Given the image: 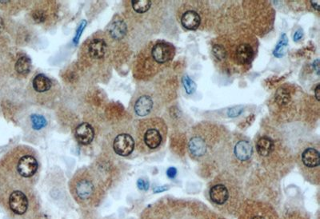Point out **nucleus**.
I'll return each instance as SVG.
<instances>
[{
  "label": "nucleus",
  "instance_id": "obj_1",
  "mask_svg": "<svg viewBox=\"0 0 320 219\" xmlns=\"http://www.w3.org/2000/svg\"><path fill=\"white\" fill-rule=\"evenodd\" d=\"M0 205L12 219H34L41 215L35 186L0 175Z\"/></svg>",
  "mask_w": 320,
  "mask_h": 219
},
{
  "label": "nucleus",
  "instance_id": "obj_2",
  "mask_svg": "<svg viewBox=\"0 0 320 219\" xmlns=\"http://www.w3.org/2000/svg\"><path fill=\"white\" fill-rule=\"evenodd\" d=\"M69 191L78 206L97 208L107 195L109 186L96 167L78 169L68 183Z\"/></svg>",
  "mask_w": 320,
  "mask_h": 219
},
{
  "label": "nucleus",
  "instance_id": "obj_3",
  "mask_svg": "<svg viewBox=\"0 0 320 219\" xmlns=\"http://www.w3.org/2000/svg\"><path fill=\"white\" fill-rule=\"evenodd\" d=\"M116 44L106 31L93 34L83 43L78 52L81 67L92 75L102 76L109 73Z\"/></svg>",
  "mask_w": 320,
  "mask_h": 219
},
{
  "label": "nucleus",
  "instance_id": "obj_4",
  "mask_svg": "<svg viewBox=\"0 0 320 219\" xmlns=\"http://www.w3.org/2000/svg\"><path fill=\"white\" fill-rule=\"evenodd\" d=\"M40 170L37 152L28 146H19L2 162V175L35 186Z\"/></svg>",
  "mask_w": 320,
  "mask_h": 219
},
{
  "label": "nucleus",
  "instance_id": "obj_5",
  "mask_svg": "<svg viewBox=\"0 0 320 219\" xmlns=\"http://www.w3.org/2000/svg\"><path fill=\"white\" fill-rule=\"evenodd\" d=\"M243 197L240 183L228 173L217 176L207 189V198L211 205L225 215L239 213L244 202Z\"/></svg>",
  "mask_w": 320,
  "mask_h": 219
},
{
  "label": "nucleus",
  "instance_id": "obj_6",
  "mask_svg": "<svg viewBox=\"0 0 320 219\" xmlns=\"http://www.w3.org/2000/svg\"><path fill=\"white\" fill-rule=\"evenodd\" d=\"M168 138V126L160 117L141 118L135 126V148L143 154L161 150Z\"/></svg>",
  "mask_w": 320,
  "mask_h": 219
},
{
  "label": "nucleus",
  "instance_id": "obj_7",
  "mask_svg": "<svg viewBox=\"0 0 320 219\" xmlns=\"http://www.w3.org/2000/svg\"><path fill=\"white\" fill-rule=\"evenodd\" d=\"M22 127L27 142L39 144L48 137L51 130L52 116L44 107L30 106L24 111Z\"/></svg>",
  "mask_w": 320,
  "mask_h": 219
},
{
  "label": "nucleus",
  "instance_id": "obj_8",
  "mask_svg": "<svg viewBox=\"0 0 320 219\" xmlns=\"http://www.w3.org/2000/svg\"><path fill=\"white\" fill-rule=\"evenodd\" d=\"M218 129H215L211 124L198 126L192 132L188 141V149L191 157L194 160L204 161L215 152L221 143V138L217 134Z\"/></svg>",
  "mask_w": 320,
  "mask_h": 219
},
{
  "label": "nucleus",
  "instance_id": "obj_9",
  "mask_svg": "<svg viewBox=\"0 0 320 219\" xmlns=\"http://www.w3.org/2000/svg\"><path fill=\"white\" fill-rule=\"evenodd\" d=\"M163 104L161 93L157 86L147 84L137 88L131 98L130 110L139 118L156 116Z\"/></svg>",
  "mask_w": 320,
  "mask_h": 219
},
{
  "label": "nucleus",
  "instance_id": "obj_10",
  "mask_svg": "<svg viewBox=\"0 0 320 219\" xmlns=\"http://www.w3.org/2000/svg\"><path fill=\"white\" fill-rule=\"evenodd\" d=\"M175 54L174 46L169 43L159 41L149 46L147 51L140 53L134 67V75H136L145 67V73H149L150 67L163 66L172 61ZM143 74V75H144ZM142 75V76H143ZM141 76V78H142Z\"/></svg>",
  "mask_w": 320,
  "mask_h": 219
},
{
  "label": "nucleus",
  "instance_id": "obj_11",
  "mask_svg": "<svg viewBox=\"0 0 320 219\" xmlns=\"http://www.w3.org/2000/svg\"><path fill=\"white\" fill-rule=\"evenodd\" d=\"M297 165L307 182L319 185L320 182V152L319 146L309 144L298 152Z\"/></svg>",
  "mask_w": 320,
  "mask_h": 219
},
{
  "label": "nucleus",
  "instance_id": "obj_12",
  "mask_svg": "<svg viewBox=\"0 0 320 219\" xmlns=\"http://www.w3.org/2000/svg\"><path fill=\"white\" fill-rule=\"evenodd\" d=\"M28 89L30 95L38 103L35 105L44 107L45 103L55 98L59 88L55 80L44 73H39L31 79Z\"/></svg>",
  "mask_w": 320,
  "mask_h": 219
},
{
  "label": "nucleus",
  "instance_id": "obj_13",
  "mask_svg": "<svg viewBox=\"0 0 320 219\" xmlns=\"http://www.w3.org/2000/svg\"><path fill=\"white\" fill-rule=\"evenodd\" d=\"M58 8L55 1H39L34 2L30 9L29 21L35 25H51L57 17Z\"/></svg>",
  "mask_w": 320,
  "mask_h": 219
},
{
  "label": "nucleus",
  "instance_id": "obj_14",
  "mask_svg": "<svg viewBox=\"0 0 320 219\" xmlns=\"http://www.w3.org/2000/svg\"><path fill=\"white\" fill-rule=\"evenodd\" d=\"M238 214L239 219H279L272 206L253 200L243 202Z\"/></svg>",
  "mask_w": 320,
  "mask_h": 219
},
{
  "label": "nucleus",
  "instance_id": "obj_15",
  "mask_svg": "<svg viewBox=\"0 0 320 219\" xmlns=\"http://www.w3.org/2000/svg\"><path fill=\"white\" fill-rule=\"evenodd\" d=\"M111 149L116 155L126 158L131 155L135 148V137L127 131H120L113 134L110 140Z\"/></svg>",
  "mask_w": 320,
  "mask_h": 219
},
{
  "label": "nucleus",
  "instance_id": "obj_16",
  "mask_svg": "<svg viewBox=\"0 0 320 219\" xmlns=\"http://www.w3.org/2000/svg\"><path fill=\"white\" fill-rule=\"evenodd\" d=\"M74 136L77 143L81 146H89L94 142L96 130L91 123H81L75 127Z\"/></svg>",
  "mask_w": 320,
  "mask_h": 219
},
{
  "label": "nucleus",
  "instance_id": "obj_17",
  "mask_svg": "<svg viewBox=\"0 0 320 219\" xmlns=\"http://www.w3.org/2000/svg\"><path fill=\"white\" fill-rule=\"evenodd\" d=\"M106 32L114 41L116 43L121 42L127 34L126 22L122 18L116 17L111 21L109 26H107Z\"/></svg>",
  "mask_w": 320,
  "mask_h": 219
},
{
  "label": "nucleus",
  "instance_id": "obj_18",
  "mask_svg": "<svg viewBox=\"0 0 320 219\" xmlns=\"http://www.w3.org/2000/svg\"><path fill=\"white\" fill-rule=\"evenodd\" d=\"M255 51L252 46L247 43H242L235 47L233 58L238 65H246L252 61Z\"/></svg>",
  "mask_w": 320,
  "mask_h": 219
},
{
  "label": "nucleus",
  "instance_id": "obj_19",
  "mask_svg": "<svg viewBox=\"0 0 320 219\" xmlns=\"http://www.w3.org/2000/svg\"><path fill=\"white\" fill-rule=\"evenodd\" d=\"M180 22L182 26L189 31H196L200 26L202 18L196 9H187L181 14Z\"/></svg>",
  "mask_w": 320,
  "mask_h": 219
},
{
  "label": "nucleus",
  "instance_id": "obj_20",
  "mask_svg": "<svg viewBox=\"0 0 320 219\" xmlns=\"http://www.w3.org/2000/svg\"><path fill=\"white\" fill-rule=\"evenodd\" d=\"M233 154L235 158L240 162L250 160L253 154L252 145L246 139L238 141L234 146Z\"/></svg>",
  "mask_w": 320,
  "mask_h": 219
},
{
  "label": "nucleus",
  "instance_id": "obj_21",
  "mask_svg": "<svg viewBox=\"0 0 320 219\" xmlns=\"http://www.w3.org/2000/svg\"><path fill=\"white\" fill-rule=\"evenodd\" d=\"M256 152L262 158H269L274 150H275V143L272 138L268 136H262L258 139L255 144Z\"/></svg>",
  "mask_w": 320,
  "mask_h": 219
},
{
  "label": "nucleus",
  "instance_id": "obj_22",
  "mask_svg": "<svg viewBox=\"0 0 320 219\" xmlns=\"http://www.w3.org/2000/svg\"><path fill=\"white\" fill-rule=\"evenodd\" d=\"M32 64L30 58L26 55H22L18 58L15 64V70L18 75L23 78L28 76L31 72Z\"/></svg>",
  "mask_w": 320,
  "mask_h": 219
},
{
  "label": "nucleus",
  "instance_id": "obj_23",
  "mask_svg": "<svg viewBox=\"0 0 320 219\" xmlns=\"http://www.w3.org/2000/svg\"><path fill=\"white\" fill-rule=\"evenodd\" d=\"M153 1L150 0H131L126 2V4L131 9L133 13L143 16L148 13L152 7Z\"/></svg>",
  "mask_w": 320,
  "mask_h": 219
},
{
  "label": "nucleus",
  "instance_id": "obj_24",
  "mask_svg": "<svg viewBox=\"0 0 320 219\" xmlns=\"http://www.w3.org/2000/svg\"><path fill=\"white\" fill-rule=\"evenodd\" d=\"M288 39L287 37V35L286 34H283L282 35L281 38H280V40L279 42L277 44V46H275V49L274 50V56L277 58H281L283 57L284 55V50H285L286 47L288 46Z\"/></svg>",
  "mask_w": 320,
  "mask_h": 219
},
{
  "label": "nucleus",
  "instance_id": "obj_25",
  "mask_svg": "<svg viewBox=\"0 0 320 219\" xmlns=\"http://www.w3.org/2000/svg\"><path fill=\"white\" fill-rule=\"evenodd\" d=\"M182 82H183V85L187 94H192L196 91L197 85L188 75L183 76Z\"/></svg>",
  "mask_w": 320,
  "mask_h": 219
},
{
  "label": "nucleus",
  "instance_id": "obj_26",
  "mask_svg": "<svg viewBox=\"0 0 320 219\" xmlns=\"http://www.w3.org/2000/svg\"><path fill=\"white\" fill-rule=\"evenodd\" d=\"M212 53H213V55L216 57V59H218L220 61L224 60L226 59V55H227L226 48L222 45H220V44H216L213 46Z\"/></svg>",
  "mask_w": 320,
  "mask_h": 219
},
{
  "label": "nucleus",
  "instance_id": "obj_27",
  "mask_svg": "<svg viewBox=\"0 0 320 219\" xmlns=\"http://www.w3.org/2000/svg\"><path fill=\"white\" fill-rule=\"evenodd\" d=\"M291 97H290V94H288L286 90H283V89H280V90H278L276 93V96H275V100H276L277 103L280 104V105H284V104H287L289 101Z\"/></svg>",
  "mask_w": 320,
  "mask_h": 219
},
{
  "label": "nucleus",
  "instance_id": "obj_28",
  "mask_svg": "<svg viewBox=\"0 0 320 219\" xmlns=\"http://www.w3.org/2000/svg\"><path fill=\"white\" fill-rule=\"evenodd\" d=\"M244 107L243 106H235L231 109H229L227 111V115L230 118H236V117L240 116V114H242L244 111Z\"/></svg>",
  "mask_w": 320,
  "mask_h": 219
},
{
  "label": "nucleus",
  "instance_id": "obj_29",
  "mask_svg": "<svg viewBox=\"0 0 320 219\" xmlns=\"http://www.w3.org/2000/svg\"><path fill=\"white\" fill-rule=\"evenodd\" d=\"M137 186L140 191H148L149 187H150V183H149L148 180L145 179L144 177H141L140 179H138Z\"/></svg>",
  "mask_w": 320,
  "mask_h": 219
},
{
  "label": "nucleus",
  "instance_id": "obj_30",
  "mask_svg": "<svg viewBox=\"0 0 320 219\" xmlns=\"http://www.w3.org/2000/svg\"><path fill=\"white\" fill-rule=\"evenodd\" d=\"M86 25H87L86 21H83V22H81L80 26H79L78 31H77L76 35H75V36H74V43H75V44H77V43L78 42L79 39H80L81 34L83 32V29L85 27Z\"/></svg>",
  "mask_w": 320,
  "mask_h": 219
},
{
  "label": "nucleus",
  "instance_id": "obj_31",
  "mask_svg": "<svg viewBox=\"0 0 320 219\" xmlns=\"http://www.w3.org/2000/svg\"><path fill=\"white\" fill-rule=\"evenodd\" d=\"M177 175V169L174 167H170L167 171V175L169 178H174Z\"/></svg>",
  "mask_w": 320,
  "mask_h": 219
},
{
  "label": "nucleus",
  "instance_id": "obj_32",
  "mask_svg": "<svg viewBox=\"0 0 320 219\" xmlns=\"http://www.w3.org/2000/svg\"><path fill=\"white\" fill-rule=\"evenodd\" d=\"M303 30H302V29H298V31H295V33L294 35V37H293V40H294V41H295V42H297V41H298V40H301V39L303 38Z\"/></svg>",
  "mask_w": 320,
  "mask_h": 219
},
{
  "label": "nucleus",
  "instance_id": "obj_33",
  "mask_svg": "<svg viewBox=\"0 0 320 219\" xmlns=\"http://www.w3.org/2000/svg\"><path fill=\"white\" fill-rule=\"evenodd\" d=\"M5 30L4 20L0 16V34H2Z\"/></svg>",
  "mask_w": 320,
  "mask_h": 219
},
{
  "label": "nucleus",
  "instance_id": "obj_34",
  "mask_svg": "<svg viewBox=\"0 0 320 219\" xmlns=\"http://www.w3.org/2000/svg\"><path fill=\"white\" fill-rule=\"evenodd\" d=\"M312 7L316 9V11H320V1H311Z\"/></svg>",
  "mask_w": 320,
  "mask_h": 219
},
{
  "label": "nucleus",
  "instance_id": "obj_35",
  "mask_svg": "<svg viewBox=\"0 0 320 219\" xmlns=\"http://www.w3.org/2000/svg\"><path fill=\"white\" fill-rule=\"evenodd\" d=\"M313 66H315L316 72L319 75L320 74V61H319V59H316V61L314 62Z\"/></svg>",
  "mask_w": 320,
  "mask_h": 219
},
{
  "label": "nucleus",
  "instance_id": "obj_36",
  "mask_svg": "<svg viewBox=\"0 0 320 219\" xmlns=\"http://www.w3.org/2000/svg\"><path fill=\"white\" fill-rule=\"evenodd\" d=\"M315 95L317 100H320V84L316 86V90H315Z\"/></svg>",
  "mask_w": 320,
  "mask_h": 219
},
{
  "label": "nucleus",
  "instance_id": "obj_37",
  "mask_svg": "<svg viewBox=\"0 0 320 219\" xmlns=\"http://www.w3.org/2000/svg\"><path fill=\"white\" fill-rule=\"evenodd\" d=\"M167 186H161V187H157L156 189H155V191H154V192L155 193H159V192H163V191H165L166 190H168V188H166Z\"/></svg>",
  "mask_w": 320,
  "mask_h": 219
},
{
  "label": "nucleus",
  "instance_id": "obj_38",
  "mask_svg": "<svg viewBox=\"0 0 320 219\" xmlns=\"http://www.w3.org/2000/svg\"><path fill=\"white\" fill-rule=\"evenodd\" d=\"M48 219V218L45 217V216H43V215H40L39 216H38L37 218H35V219Z\"/></svg>",
  "mask_w": 320,
  "mask_h": 219
},
{
  "label": "nucleus",
  "instance_id": "obj_39",
  "mask_svg": "<svg viewBox=\"0 0 320 219\" xmlns=\"http://www.w3.org/2000/svg\"></svg>",
  "mask_w": 320,
  "mask_h": 219
}]
</instances>
